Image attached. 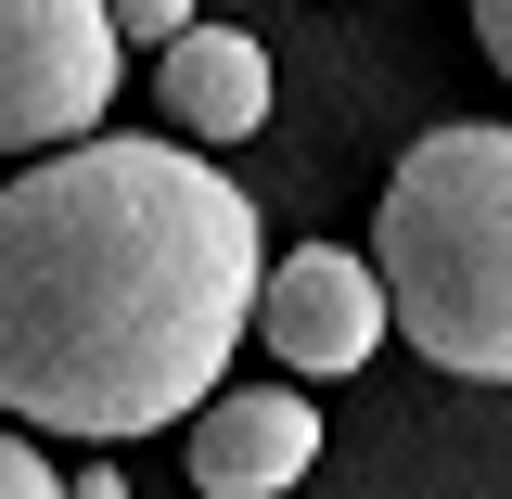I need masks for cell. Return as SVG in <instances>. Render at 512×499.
I'll list each match as a JSON object with an SVG mask.
<instances>
[{
    "instance_id": "cell-4",
    "label": "cell",
    "mask_w": 512,
    "mask_h": 499,
    "mask_svg": "<svg viewBox=\"0 0 512 499\" xmlns=\"http://www.w3.org/2000/svg\"><path fill=\"white\" fill-rule=\"evenodd\" d=\"M256 333H269V359H282L295 384L359 372V359L384 346V282H372V256H346V244L269 256V282H256Z\"/></svg>"
},
{
    "instance_id": "cell-1",
    "label": "cell",
    "mask_w": 512,
    "mask_h": 499,
    "mask_svg": "<svg viewBox=\"0 0 512 499\" xmlns=\"http://www.w3.org/2000/svg\"><path fill=\"white\" fill-rule=\"evenodd\" d=\"M256 205L192 141H77L0 192V410L13 436L128 448L192 423L256 333Z\"/></svg>"
},
{
    "instance_id": "cell-2",
    "label": "cell",
    "mask_w": 512,
    "mask_h": 499,
    "mask_svg": "<svg viewBox=\"0 0 512 499\" xmlns=\"http://www.w3.org/2000/svg\"><path fill=\"white\" fill-rule=\"evenodd\" d=\"M384 333L436 372L512 384V128H423L372 205Z\"/></svg>"
},
{
    "instance_id": "cell-8",
    "label": "cell",
    "mask_w": 512,
    "mask_h": 499,
    "mask_svg": "<svg viewBox=\"0 0 512 499\" xmlns=\"http://www.w3.org/2000/svg\"><path fill=\"white\" fill-rule=\"evenodd\" d=\"M0 499H64V474L39 461V436H13V423H0Z\"/></svg>"
},
{
    "instance_id": "cell-3",
    "label": "cell",
    "mask_w": 512,
    "mask_h": 499,
    "mask_svg": "<svg viewBox=\"0 0 512 499\" xmlns=\"http://www.w3.org/2000/svg\"><path fill=\"white\" fill-rule=\"evenodd\" d=\"M116 103V13L103 0H0V154H77Z\"/></svg>"
},
{
    "instance_id": "cell-9",
    "label": "cell",
    "mask_w": 512,
    "mask_h": 499,
    "mask_svg": "<svg viewBox=\"0 0 512 499\" xmlns=\"http://www.w3.org/2000/svg\"><path fill=\"white\" fill-rule=\"evenodd\" d=\"M474 39H487V64L512 77V0H474Z\"/></svg>"
},
{
    "instance_id": "cell-5",
    "label": "cell",
    "mask_w": 512,
    "mask_h": 499,
    "mask_svg": "<svg viewBox=\"0 0 512 499\" xmlns=\"http://www.w3.org/2000/svg\"><path fill=\"white\" fill-rule=\"evenodd\" d=\"M308 461H320L308 384H218L192 410V487L205 499H282Z\"/></svg>"
},
{
    "instance_id": "cell-7",
    "label": "cell",
    "mask_w": 512,
    "mask_h": 499,
    "mask_svg": "<svg viewBox=\"0 0 512 499\" xmlns=\"http://www.w3.org/2000/svg\"><path fill=\"white\" fill-rule=\"evenodd\" d=\"M103 13H116V52H128V39H141V52H167V39L192 26V0H103Z\"/></svg>"
},
{
    "instance_id": "cell-6",
    "label": "cell",
    "mask_w": 512,
    "mask_h": 499,
    "mask_svg": "<svg viewBox=\"0 0 512 499\" xmlns=\"http://www.w3.org/2000/svg\"><path fill=\"white\" fill-rule=\"evenodd\" d=\"M154 103L180 116V141H244V128H269V52L244 26H205L192 13L180 39L154 52Z\"/></svg>"
},
{
    "instance_id": "cell-10",
    "label": "cell",
    "mask_w": 512,
    "mask_h": 499,
    "mask_svg": "<svg viewBox=\"0 0 512 499\" xmlns=\"http://www.w3.org/2000/svg\"><path fill=\"white\" fill-rule=\"evenodd\" d=\"M64 499H128V474H116V461H77V474H64Z\"/></svg>"
}]
</instances>
